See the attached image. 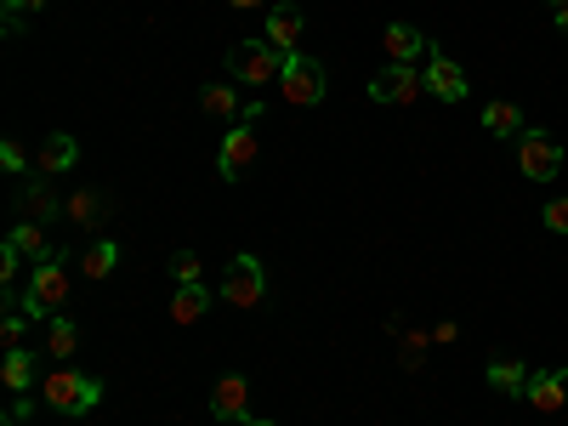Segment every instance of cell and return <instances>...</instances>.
Listing matches in <instances>:
<instances>
[{
    "label": "cell",
    "mask_w": 568,
    "mask_h": 426,
    "mask_svg": "<svg viewBox=\"0 0 568 426\" xmlns=\"http://www.w3.org/2000/svg\"><path fill=\"white\" fill-rule=\"evenodd\" d=\"M40 7H45V0H7V34H18V29H23V18H29V12H40Z\"/></svg>",
    "instance_id": "29"
},
{
    "label": "cell",
    "mask_w": 568,
    "mask_h": 426,
    "mask_svg": "<svg viewBox=\"0 0 568 426\" xmlns=\"http://www.w3.org/2000/svg\"><path fill=\"white\" fill-rule=\"evenodd\" d=\"M0 165H7L12 176H23V171H29V154H23V142H18V136L0 142Z\"/></svg>",
    "instance_id": "28"
},
{
    "label": "cell",
    "mask_w": 568,
    "mask_h": 426,
    "mask_svg": "<svg viewBox=\"0 0 568 426\" xmlns=\"http://www.w3.org/2000/svg\"><path fill=\"white\" fill-rule=\"evenodd\" d=\"M415 98H426V74L415 63H387L369 74V103H387V109H409Z\"/></svg>",
    "instance_id": "6"
},
{
    "label": "cell",
    "mask_w": 568,
    "mask_h": 426,
    "mask_svg": "<svg viewBox=\"0 0 568 426\" xmlns=\"http://www.w3.org/2000/svg\"><path fill=\"white\" fill-rule=\"evenodd\" d=\"M23 329H29V313L12 302V307H7V318H0V342H7V347H23Z\"/></svg>",
    "instance_id": "26"
},
{
    "label": "cell",
    "mask_w": 568,
    "mask_h": 426,
    "mask_svg": "<svg viewBox=\"0 0 568 426\" xmlns=\"http://www.w3.org/2000/svg\"><path fill=\"white\" fill-rule=\"evenodd\" d=\"M69 222H80V227H103V200H98V194H74V200H69Z\"/></svg>",
    "instance_id": "24"
},
{
    "label": "cell",
    "mask_w": 568,
    "mask_h": 426,
    "mask_svg": "<svg viewBox=\"0 0 568 426\" xmlns=\"http://www.w3.org/2000/svg\"><path fill=\"white\" fill-rule=\"evenodd\" d=\"M63 211H69V205H63L45 182L23 187V222H52V216H63Z\"/></svg>",
    "instance_id": "22"
},
{
    "label": "cell",
    "mask_w": 568,
    "mask_h": 426,
    "mask_svg": "<svg viewBox=\"0 0 568 426\" xmlns=\"http://www.w3.org/2000/svg\"><path fill=\"white\" fill-rule=\"evenodd\" d=\"M18 267H23V251L7 240V245H0V284H7V296L18 302V291H12V278H18Z\"/></svg>",
    "instance_id": "27"
},
{
    "label": "cell",
    "mask_w": 568,
    "mask_h": 426,
    "mask_svg": "<svg viewBox=\"0 0 568 426\" xmlns=\"http://www.w3.org/2000/svg\"><path fill=\"white\" fill-rule=\"evenodd\" d=\"M211 313V284H176L171 291V324L187 329V324H200Z\"/></svg>",
    "instance_id": "15"
},
{
    "label": "cell",
    "mask_w": 568,
    "mask_h": 426,
    "mask_svg": "<svg viewBox=\"0 0 568 426\" xmlns=\"http://www.w3.org/2000/svg\"><path fill=\"white\" fill-rule=\"evenodd\" d=\"M200 109H205L211 120H240V114H245L240 85H233V80H211V85L200 91Z\"/></svg>",
    "instance_id": "16"
},
{
    "label": "cell",
    "mask_w": 568,
    "mask_h": 426,
    "mask_svg": "<svg viewBox=\"0 0 568 426\" xmlns=\"http://www.w3.org/2000/svg\"><path fill=\"white\" fill-rule=\"evenodd\" d=\"M80 165V142L69 136V131H52L40 142V160H34V171L40 176H63V171H74Z\"/></svg>",
    "instance_id": "14"
},
{
    "label": "cell",
    "mask_w": 568,
    "mask_h": 426,
    "mask_svg": "<svg viewBox=\"0 0 568 426\" xmlns=\"http://www.w3.org/2000/svg\"><path fill=\"white\" fill-rule=\"evenodd\" d=\"M69 291H74V267H69V256H63V251H45V256L34 262L29 284L18 291V307H23L34 324H45V318H58V313H63Z\"/></svg>",
    "instance_id": "1"
},
{
    "label": "cell",
    "mask_w": 568,
    "mask_h": 426,
    "mask_svg": "<svg viewBox=\"0 0 568 426\" xmlns=\"http://www.w3.org/2000/svg\"><path fill=\"white\" fill-rule=\"evenodd\" d=\"M45 353H52L58 364H69V358L80 353V324H74L69 313H58V318H45Z\"/></svg>",
    "instance_id": "18"
},
{
    "label": "cell",
    "mask_w": 568,
    "mask_h": 426,
    "mask_svg": "<svg viewBox=\"0 0 568 426\" xmlns=\"http://www.w3.org/2000/svg\"><path fill=\"white\" fill-rule=\"evenodd\" d=\"M216 291H222L227 307H245V313L262 307V302H267V267H262V256H256V251H240V256L227 262V273H222Z\"/></svg>",
    "instance_id": "4"
},
{
    "label": "cell",
    "mask_w": 568,
    "mask_h": 426,
    "mask_svg": "<svg viewBox=\"0 0 568 426\" xmlns=\"http://www.w3.org/2000/svg\"><path fill=\"white\" fill-rule=\"evenodd\" d=\"M284 74V52H273L267 40H240V45H227V80H240V85H278Z\"/></svg>",
    "instance_id": "3"
},
{
    "label": "cell",
    "mask_w": 568,
    "mask_h": 426,
    "mask_svg": "<svg viewBox=\"0 0 568 426\" xmlns=\"http://www.w3.org/2000/svg\"><path fill=\"white\" fill-rule=\"evenodd\" d=\"M227 7H233V12H256V7H262V0H227Z\"/></svg>",
    "instance_id": "33"
},
{
    "label": "cell",
    "mask_w": 568,
    "mask_h": 426,
    "mask_svg": "<svg viewBox=\"0 0 568 426\" xmlns=\"http://www.w3.org/2000/svg\"><path fill=\"white\" fill-rule=\"evenodd\" d=\"M551 18H557V29H562V34H568V7H562V12H551Z\"/></svg>",
    "instance_id": "34"
},
{
    "label": "cell",
    "mask_w": 568,
    "mask_h": 426,
    "mask_svg": "<svg viewBox=\"0 0 568 426\" xmlns=\"http://www.w3.org/2000/svg\"><path fill=\"white\" fill-rule=\"evenodd\" d=\"M0 426H18V415H7V420H0Z\"/></svg>",
    "instance_id": "37"
},
{
    "label": "cell",
    "mask_w": 568,
    "mask_h": 426,
    "mask_svg": "<svg viewBox=\"0 0 568 426\" xmlns=\"http://www.w3.org/2000/svg\"><path fill=\"white\" fill-rule=\"evenodd\" d=\"M433 342H438V347H449V342H460V324H438V329H433Z\"/></svg>",
    "instance_id": "32"
},
{
    "label": "cell",
    "mask_w": 568,
    "mask_h": 426,
    "mask_svg": "<svg viewBox=\"0 0 568 426\" xmlns=\"http://www.w3.org/2000/svg\"><path fill=\"white\" fill-rule=\"evenodd\" d=\"M171 284H205V267H200L194 251H176L171 256Z\"/></svg>",
    "instance_id": "25"
},
{
    "label": "cell",
    "mask_w": 568,
    "mask_h": 426,
    "mask_svg": "<svg viewBox=\"0 0 568 426\" xmlns=\"http://www.w3.org/2000/svg\"><path fill=\"white\" fill-rule=\"evenodd\" d=\"M114 262H120V240H98L85 256H80V278H91V284H103L109 273H114Z\"/></svg>",
    "instance_id": "21"
},
{
    "label": "cell",
    "mask_w": 568,
    "mask_h": 426,
    "mask_svg": "<svg viewBox=\"0 0 568 426\" xmlns=\"http://www.w3.org/2000/svg\"><path fill=\"white\" fill-rule=\"evenodd\" d=\"M245 426H278V420H262V415H251V420H245Z\"/></svg>",
    "instance_id": "35"
},
{
    "label": "cell",
    "mask_w": 568,
    "mask_h": 426,
    "mask_svg": "<svg viewBox=\"0 0 568 426\" xmlns=\"http://www.w3.org/2000/svg\"><path fill=\"white\" fill-rule=\"evenodd\" d=\"M0 382H7V393H34V353L29 347H7V358H0Z\"/></svg>",
    "instance_id": "17"
},
{
    "label": "cell",
    "mask_w": 568,
    "mask_h": 426,
    "mask_svg": "<svg viewBox=\"0 0 568 426\" xmlns=\"http://www.w3.org/2000/svg\"><path fill=\"white\" fill-rule=\"evenodd\" d=\"M489 387L506 393V398H524V387H529V364H524V358H495V364H489Z\"/></svg>",
    "instance_id": "20"
},
{
    "label": "cell",
    "mask_w": 568,
    "mask_h": 426,
    "mask_svg": "<svg viewBox=\"0 0 568 426\" xmlns=\"http://www.w3.org/2000/svg\"><path fill=\"white\" fill-rule=\"evenodd\" d=\"M420 358H426V336L420 329H404V369H420Z\"/></svg>",
    "instance_id": "30"
},
{
    "label": "cell",
    "mask_w": 568,
    "mask_h": 426,
    "mask_svg": "<svg viewBox=\"0 0 568 426\" xmlns=\"http://www.w3.org/2000/svg\"><path fill=\"white\" fill-rule=\"evenodd\" d=\"M524 398H529L540 415H557V409L568 404V369H535L529 387H524Z\"/></svg>",
    "instance_id": "12"
},
{
    "label": "cell",
    "mask_w": 568,
    "mask_h": 426,
    "mask_svg": "<svg viewBox=\"0 0 568 426\" xmlns=\"http://www.w3.org/2000/svg\"><path fill=\"white\" fill-rule=\"evenodd\" d=\"M7 240H12L23 256H34V262H40L45 251H52V245H45V233H40V222H18V227L7 233Z\"/></svg>",
    "instance_id": "23"
},
{
    "label": "cell",
    "mask_w": 568,
    "mask_h": 426,
    "mask_svg": "<svg viewBox=\"0 0 568 426\" xmlns=\"http://www.w3.org/2000/svg\"><path fill=\"white\" fill-rule=\"evenodd\" d=\"M40 404L58 409V415H69V420H80V415H91V409L103 404V382H98V375H80V369L58 364V369L40 382Z\"/></svg>",
    "instance_id": "2"
},
{
    "label": "cell",
    "mask_w": 568,
    "mask_h": 426,
    "mask_svg": "<svg viewBox=\"0 0 568 426\" xmlns=\"http://www.w3.org/2000/svg\"><path fill=\"white\" fill-rule=\"evenodd\" d=\"M517 171H524L529 182H551L557 171H562V142L551 136V131H524L517 136Z\"/></svg>",
    "instance_id": "8"
},
{
    "label": "cell",
    "mask_w": 568,
    "mask_h": 426,
    "mask_svg": "<svg viewBox=\"0 0 568 426\" xmlns=\"http://www.w3.org/2000/svg\"><path fill=\"white\" fill-rule=\"evenodd\" d=\"M211 415L216 420H251V382L245 375H222V382L211 387Z\"/></svg>",
    "instance_id": "11"
},
{
    "label": "cell",
    "mask_w": 568,
    "mask_h": 426,
    "mask_svg": "<svg viewBox=\"0 0 568 426\" xmlns=\"http://www.w3.org/2000/svg\"><path fill=\"white\" fill-rule=\"evenodd\" d=\"M256 154H262V131L251 120H233L227 136H222V149H216V176L222 182H240L256 165Z\"/></svg>",
    "instance_id": "7"
},
{
    "label": "cell",
    "mask_w": 568,
    "mask_h": 426,
    "mask_svg": "<svg viewBox=\"0 0 568 426\" xmlns=\"http://www.w3.org/2000/svg\"><path fill=\"white\" fill-rule=\"evenodd\" d=\"M540 216H546V227H551V233H568V200H551Z\"/></svg>",
    "instance_id": "31"
},
{
    "label": "cell",
    "mask_w": 568,
    "mask_h": 426,
    "mask_svg": "<svg viewBox=\"0 0 568 426\" xmlns=\"http://www.w3.org/2000/svg\"><path fill=\"white\" fill-rule=\"evenodd\" d=\"M546 7H551V12H562V7H568V0H546Z\"/></svg>",
    "instance_id": "36"
},
{
    "label": "cell",
    "mask_w": 568,
    "mask_h": 426,
    "mask_svg": "<svg viewBox=\"0 0 568 426\" xmlns=\"http://www.w3.org/2000/svg\"><path fill=\"white\" fill-rule=\"evenodd\" d=\"M324 91H329V74H324L318 58H307V52L284 58V74H278V98L284 103H291V109H313V103H324Z\"/></svg>",
    "instance_id": "5"
},
{
    "label": "cell",
    "mask_w": 568,
    "mask_h": 426,
    "mask_svg": "<svg viewBox=\"0 0 568 426\" xmlns=\"http://www.w3.org/2000/svg\"><path fill=\"white\" fill-rule=\"evenodd\" d=\"M426 98H438V103H466V69L455 63V58H444V52H433V58H426Z\"/></svg>",
    "instance_id": "9"
},
{
    "label": "cell",
    "mask_w": 568,
    "mask_h": 426,
    "mask_svg": "<svg viewBox=\"0 0 568 426\" xmlns=\"http://www.w3.org/2000/svg\"><path fill=\"white\" fill-rule=\"evenodd\" d=\"M382 45H387V63H415V58H433V40H426L415 23H387V29H382Z\"/></svg>",
    "instance_id": "13"
},
{
    "label": "cell",
    "mask_w": 568,
    "mask_h": 426,
    "mask_svg": "<svg viewBox=\"0 0 568 426\" xmlns=\"http://www.w3.org/2000/svg\"><path fill=\"white\" fill-rule=\"evenodd\" d=\"M302 34H307V18H302V7H291V0H278V7L267 12V29H262V40L273 45V52H302Z\"/></svg>",
    "instance_id": "10"
},
{
    "label": "cell",
    "mask_w": 568,
    "mask_h": 426,
    "mask_svg": "<svg viewBox=\"0 0 568 426\" xmlns=\"http://www.w3.org/2000/svg\"><path fill=\"white\" fill-rule=\"evenodd\" d=\"M478 125H484L495 142H506V136H524V131H529V125H524V109H517V103H489Z\"/></svg>",
    "instance_id": "19"
}]
</instances>
